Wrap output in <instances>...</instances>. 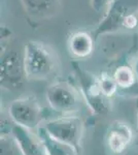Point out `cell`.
<instances>
[{
	"mask_svg": "<svg viewBox=\"0 0 138 155\" xmlns=\"http://www.w3.org/2000/svg\"><path fill=\"white\" fill-rule=\"evenodd\" d=\"M135 18H138V0H112L93 35L97 39L103 34L125 29L130 20Z\"/></svg>",
	"mask_w": 138,
	"mask_h": 155,
	"instance_id": "3957f363",
	"label": "cell"
},
{
	"mask_svg": "<svg viewBox=\"0 0 138 155\" xmlns=\"http://www.w3.org/2000/svg\"><path fill=\"white\" fill-rule=\"evenodd\" d=\"M112 76L114 78L117 86L123 89L130 88L137 81L132 66L129 65H121L117 67Z\"/></svg>",
	"mask_w": 138,
	"mask_h": 155,
	"instance_id": "4fadbf2b",
	"label": "cell"
},
{
	"mask_svg": "<svg viewBox=\"0 0 138 155\" xmlns=\"http://www.w3.org/2000/svg\"><path fill=\"white\" fill-rule=\"evenodd\" d=\"M47 131L59 141L81 148L82 140L85 134L84 121L77 116H64L47 121L43 125Z\"/></svg>",
	"mask_w": 138,
	"mask_h": 155,
	"instance_id": "5b68a950",
	"label": "cell"
},
{
	"mask_svg": "<svg viewBox=\"0 0 138 155\" xmlns=\"http://www.w3.org/2000/svg\"><path fill=\"white\" fill-rule=\"evenodd\" d=\"M95 37L87 31H76L68 39L69 51L75 58L85 59L92 55L95 48Z\"/></svg>",
	"mask_w": 138,
	"mask_h": 155,
	"instance_id": "30bf717a",
	"label": "cell"
},
{
	"mask_svg": "<svg viewBox=\"0 0 138 155\" xmlns=\"http://www.w3.org/2000/svg\"><path fill=\"white\" fill-rule=\"evenodd\" d=\"M111 2L112 0H91V6L95 12H99L107 8Z\"/></svg>",
	"mask_w": 138,
	"mask_h": 155,
	"instance_id": "9a60e30c",
	"label": "cell"
},
{
	"mask_svg": "<svg viewBox=\"0 0 138 155\" xmlns=\"http://www.w3.org/2000/svg\"><path fill=\"white\" fill-rule=\"evenodd\" d=\"M74 68L77 77H79L82 96H84L86 104L95 114H107L110 110L108 101H107L108 98L102 93L98 78H95L92 74L84 71L76 64L74 65Z\"/></svg>",
	"mask_w": 138,
	"mask_h": 155,
	"instance_id": "52a82bcc",
	"label": "cell"
},
{
	"mask_svg": "<svg viewBox=\"0 0 138 155\" xmlns=\"http://www.w3.org/2000/svg\"><path fill=\"white\" fill-rule=\"evenodd\" d=\"M136 113H137V123H138V98L136 99Z\"/></svg>",
	"mask_w": 138,
	"mask_h": 155,
	"instance_id": "e0dca14e",
	"label": "cell"
},
{
	"mask_svg": "<svg viewBox=\"0 0 138 155\" xmlns=\"http://www.w3.org/2000/svg\"><path fill=\"white\" fill-rule=\"evenodd\" d=\"M24 58L28 79L46 80L57 68V59L53 51L38 41H31L25 45Z\"/></svg>",
	"mask_w": 138,
	"mask_h": 155,
	"instance_id": "7a4b0ae2",
	"label": "cell"
},
{
	"mask_svg": "<svg viewBox=\"0 0 138 155\" xmlns=\"http://www.w3.org/2000/svg\"><path fill=\"white\" fill-rule=\"evenodd\" d=\"M0 61V83L6 90H17L24 85L27 78L23 50L14 45L1 46Z\"/></svg>",
	"mask_w": 138,
	"mask_h": 155,
	"instance_id": "6da1fadb",
	"label": "cell"
},
{
	"mask_svg": "<svg viewBox=\"0 0 138 155\" xmlns=\"http://www.w3.org/2000/svg\"><path fill=\"white\" fill-rule=\"evenodd\" d=\"M9 117L14 123L29 129H37L43 120V111L36 97L17 98L9 104Z\"/></svg>",
	"mask_w": 138,
	"mask_h": 155,
	"instance_id": "8992f818",
	"label": "cell"
},
{
	"mask_svg": "<svg viewBox=\"0 0 138 155\" xmlns=\"http://www.w3.org/2000/svg\"><path fill=\"white\" fill-rule=\"evenodd\" d=\"M132 68H133V71H134V74H135V76H136V79L138 81V57H136V58L134 59V61H133Z\"/></svg>",
	"mask_w": 138,
	"mask_h": 155,
	"instance_id": "2e32d148",
	"label": "cell"
},
{
	"mask_svg": "<svg viewBox=\"0 0 138 155\" xmlns=\"http://www.w3.org/2000/svg\"><path fill=\"white\" fill-rule=\"evenodd\" d=\"M47 101L50 107L58 113L71 114L82 107L84 96L69 82H57L47 89Z\"/></svg>",
	"mask_w": 138,
	"mask_h": 155,
	"instance_id": "277c9868",
	"label": "cell"
},
{
	"mask_svg": "<svg viewBox=\"0 0 138 155\" xmlns=\"http://www.w3.org/2000/svg\"><path fill=\"white\" fill-rule=\"evenodd\" d=\"M98 81H99V85L102 90V93L107 98H110V97H112L117 93V90L119 86H117L114 76H109L108 74H102L98 78Z\"/></svg>",
	"mask_w": 138,
	"mask_h": 155,
	"instance_id": "5bb4252c",
	"label": "cell"
},
{
	"mask_svg": "<svg viewBox=\"0 0 138 155\" xmlns=\"http://www.w3.org/2000/svg\"><path fill=\"white\" fill-rule=\"evenodd\" d=\"M25 12L32 18L47 19L59 12L60 0H21Z\"/></svg>",
	"mask_w": 138,
	"mask_h": 155,
	"instance_id": "8fae6325",
	"label": "cell"
},
{
	"mask_svg": "<svg viewBox=\"0 0 138 155\" xmlns=\"http://www.w3.org/2000/svg\"><path fill=\"white\" fill-rule=\"evenodd\" d=\"M12 137L16 140L21 155H47L46 146L37 132L14 123L11 127Z\"/></svg>",
	"mask_w": 138,
	"mask_h": 155,
	"instance_id": "9c48e42d",
	"label": "cell"
},
{
	"mask_svg": "<svg viewBox=\"0 0 138 155\" xmlns=\"http://www.w3.org/2000/svg\"><path fill=\"white\" fill-rule=\"evenodd\" d=\"M36 132L46 146L47 155H79V150L75 147L55 139L47 131L43 126L38 127Z\"/></svg>",
	"mask_w": 138,
	"mask_h": 155,
	"instance_id": "7c38bea8",
	"label": "cell"
},
{
	"mask_svg": "<svg viewBox=\"0 0 138 155\" xmlns=\"http://www.w3.org/2000/svg\"><path fill=\"white\" fill-rule=\"evenodd\" d=\"M132 141L133 130L129 124L123 121L110 123L105 134V144L112 154L120 155L126 152Z\"/></svg>",
	"mask_w": 138,
	"mask_h": 155,
	"instance_id": "ba28073f",
	"label": "cell"
}]
</instances>
